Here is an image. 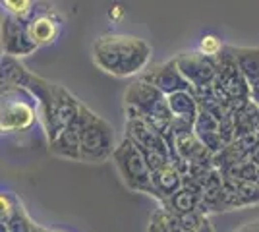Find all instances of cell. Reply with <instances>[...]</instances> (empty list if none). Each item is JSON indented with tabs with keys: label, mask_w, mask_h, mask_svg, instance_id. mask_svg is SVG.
Listing matches in <instances>:
<instances>
[{
	"label": "cell",
	"mask_w": 259,
	"mask_h": 232,
	"mask_svg": "<svg viewBox=\"0 0 259 232\" xmlns=\"http://www.w3.org/2000/svg\"><path fill=\"white\" fill-rule=\"evenodd\" d=\"M27 33L37 47H49L58 39L60 33V22L54 16V12H37L25 22Z\"/></svg>",
	"instance_id": "8fae6325"
},
{
	"label": "cell",
	"mask_w": 259,
	"mask_h": 232,
	"mask_svg": "<svg viewBox=\"0 0 259 232\" xmlns=\"http://www.w3.org/2000/svg\"><path fill=\"white\" fill-rule=\"evenodd\" d=\"M201 55L209 56V58H217L225 51V44L221 43V39L217 35H203L201 41H199V49H197Z\"/></svg>",
	"instance_id": "ffe728a7"
},
{
	"label": "cell",
	"mask_w": 259,
	"mask_h": 232,
	"mask_svg": "<svg viewBox=\"0 0 259 232\" xmlns=\"http://www.w3.org/2000/svg\"><path fill=\"white\" fill-rule=\"evenodd\" d=\"M76 126L79 132L81 163H105L112 159V153L116 149L114 130L105 118H101L97 112L81 103Z\"/></svg>",
	"instance_id": "3957f363"
},
{
	"label": "cell",
	"mask_w": 259,
	"mask_h": 232,
	"mask_svg": "<svg viewBox=\"0 0 259 232\" xmlns=\"http://www.w3.org/2000/svg\"><path fill=\"white\" fill-rule=\"evenodd\" d=\"M147 232H182V228L178 226L174 213L161 205L159 209L153 211L149 224H147Z\"/></svg>",
	"instance_id": "e0dca14e"
},
{
	"label": "cell",
	"mask_w": 259,
	"mask_h": 232,
	"mask_svg": "<svg viewBox=\"0 0 259 232\" xmlns=\"http://www.w3.org/2000/svg\"><path fill=\"white\" fill-rule=\"evenodd\" d=\"M53 232H64V230H53Z\"/></svg>",
	"instance_id": "cb8c5ba5"
},
{
	"label": "cell",
	"mask_w": 259,
	"mask_h": 232,
	"mask_svg": "<svg viewBox=\"0 0 259 232\" xmlns=\"http://www.w3.org/2000/svg\"><path fill=\"white\" fill-rule=\"evenodd\" d=\"M49 151L60 159L68 161H79L81 163V149H79V132L76 122L66 128L62 133H58L53 142H49Z\"/></svg>",
	"instance_id": "5bb4252c"
},
{
	"label": "cell",
	"mask_w": 259,
	"mask_h": 232,
	"mask_svg": "<svg viewBox=\"0 0 259 232\" xmlns=\"http://www.w3.org/2000/svg\"><path fill=\"white\" fill-rule=\"evenodd\" d=\"M255 130H259V107L249 101L248 105L234 111V133L236 137H242Z\"/></svg>",
	"instance_id": "2e32d148"
},
{
	"label": "cell",
	"mask_w": 259,
	"mask_h": 232,
	"mask_svg": "<svg viewBox=\"0 0 259 232\" xmlns=\"http://www.w3.org/2000/svg\"><path fill=\"white\" fill-rule=\"evenodd\" d=\"M151 182H153V198L159 199V203H162V201H166L168 198H172L174 194L184 186V174L174 163H168V165L153 170Z\"/></svg>",
	"instance_id": "7c38bea8"
},
{
	"label": "cell",
	"mask_w": 259,
	"mask_h": 232,
	"mask_svg": "<svg viewBox=\"0 0 259 232\" xmlns=\"http://www.w3.org/2000/svg\"><path fill=\"white\" fill-rule=\"evenodd\" d=\"M39 47L33 43L25 22L14 18L10 14L2 16V51L6 56L22 58V56L31 55Z\"/></svg>",
	"instance_id": "30bf717a"
},
{
	"label": "cell",
	"mask_w": 259,
	"mask_h": 232,
	"mask_svg": "<svg viewBox=\"0 0 259 232\" xmlns=\"http://www.w3.org/2000/svg\"><path fill=\"white\" fill-rule=\"evenodd\" d=\"M0 224H4L8 228V232H33L37 222L31 221V217L27 215V211L23 207L22 199H18L12 217L6 222H0Z\"/></svg>",
	"instance_id": "ac0fdd59"
},
{
	"label": "cell",
	"mask_w": 259,
	"mask_h": 232,
	"mask_svg": "<svg viewBox=\"0 0 259 232\" xmlns=\"http://www.w3.org/2000/svg\"><path fill=\"white\" fill-rule=\"evenodd\" d=\"M81 109V101L74 97L64 85L54 83V101L51 111L41 118V126L47 135V142H53L58 133H62L66 128H70L76 122Z\"/></svg>",
	"instance_id": "52a82bcc"
},
{
	"label": "cell",
	"mask_w": 259,
	"mask_h": 232,
	"mask_svg": "<svg viewBox=\"0 0 259 232\" xmlns=\"http://www.w3.org/2000/svg\"><path fill=\"white\" fill-rule=\"evenodd\" d=\"M236 232H259V221L246 222V224H244V226H240Z\"/></svg>",
	"instance_id": "7402d4cb"
},
{
	"label": "cell",
	"mask_w": 259,
	"mask_h": 232,
	"mask_svg": "<svg viewBox=\"0 0 259 232\" xmlns=\"http://www.w3.org/2000/svg\"><path fill=\"white\" fill-rule=\"evenodd\" d=\"M140 77L149 81L151 85H155L164 95H170V93H176V91H194L192 83L180 72L176 58L164 60V62L155 64L151 68H145Z\"/></svg>",
	"instance_id": "9c48e42d"
},
{
	"label": "cell",
	"mask_w": 259,
	"mask_h": 232,
	"mask_svg": "<svg viewBox=\"0 0 259 232\" xmlns=\"http://www.w3.org/2000/svg\"><path fill=\"white\" fill-rule=\"evenodd\" d=\"M93 62L99 70L114 77H132L143 74L151 60V47L136 35L107 33L95 39Z\"/></svg>",
	"instance_id": "6da1fadb"
},
{
	"label": "cell",
	"mask_w": 259,
	"mask_h": 232,
	"mask_svg": "<svg viewBox=\"0 0 259 232\" xmlns=\"http://www.w3.org/2000/svg\"><path fill=\"white\" fill-rule=\"evenodd\" d=\"M126 137H130L143 151L147 163L151 166V172L168 163H174L168 140L159 130H155L149 122L130 118L126 122Z\"/></svg>",
	"instance_id": "5b68a950"
},
{
	"label": "cell",
	"mask_w": 259,
	"mask_h": 232,
	"mask_svg": "<svg viewBox=\"0 0 259 232\" xmlns=\"http://www.w3.org/2000/svg\"><path fill=\"white\" fill-rule=\"evenodd\" d=\"M249 99H251V103H255L259 107V79L253 81V83H249Z\"/></svg>",
	"instance_id": "44dd1931"
},
{
	"label": "cell",
	"mask_w": 259,
	"mask_h": 232,
	"mask_svg": "<svg viewBox=\"0 0 259 232\" xmlns=\"http://www.w3.org/2000/svg\"><path fill=\"white\" fill-rule=\"evenodd\" d=\"M22 89L2 85V112H0V130L4 133L29 130L39 118V109L29 95L22 99Z\"/></svg>",
	"instance_id": "8992f818"
},
{
	"label": "cell",
	"mask_w": 259,
	"mask_h": 232,
	"mask_svg": "<svg viewBox=\"0 0 259 232\" xmlns=\"http://www.w3.org/2000/svg\"><path fill=\"white\" fill-rule=\"evenodd\" d=\"M112 163L124 180V184L132 192L153 196L151 166L147 163L143 151L130 137L124 135V140L116 145V149L112 153Z\"/></svg>",
	"instance_id": "277c9868"
},
{
	"label": "cell",
	"mask_w": 259,
	"mask_h": 232,
	"mask_svg": "<svg viewBox=\"0 0 259 232\" xmlns=\"http://www.w3.org/2000/svg\"><path fill=\"white\" fill-rule=\"evenodd\" d=\"M2 8L6 14L27 22L35 14V0H2Z\"/></svg>",
	"instance_id": "d6986e66"
},
{
	"label": "cell",
	"mask_w": 259,
	"mask_h": 232,
	"mask_svg": "<svg viewBox=\"0 0 259 232\" xmlns=\"http://www.w3.org/2000/svg\"><path fill=\"white\" fill-rule=\"evenodd\" d=\"M178 68L184 77L192 83L194 91H201L213 85L217 77V60L201 55L199 51L194 53H180L176 56Z\"/></svg>",
	"instance_id": "ba28073f"
},
{
	"label": "cell",
	"mask_w": 259,
	"mask_h": 232,
	"mask_svg": "<svg viewBox=\"0 0 259 232\" xmlns=\"http://www.w3.org/2000/svg\"><path fill=\"white\" fill-rule=\"evenodd\" d=\"M124 109H126L128 120L138 118V120L149 122L164 137L172 133L174 116L168 107L166 95L151 85L149 81L140 77L130 83L124 93Z\"/></svg>",
	"instance_id": "7a4b0ae2"
},
{
	"label": "cell",
	"mask_w": 259,
	"mask_h": 232,
	"mask_svg": "<svg viewBox=\"0 0 259 232\" xmlns=\"http://www.w3.org/2000/svg\"><path fill=\"white\" fill-rule=\"evenodd\" d=\"M192 232H215V230H213V224H211V221H209V217H207L205 221L201 222V224H199L197 228H194Z\"/></svg>",
	"instance_id": "603a6c76"
},
{
	"label": "cell",
	"mask_w": 259,
	"mask_h": 232,
	"mask_svg": "<svg viewBox=\"0 0 259 232\" xmlns=\"http://www.w3.org/2000/svg\"><path fill=\"white\" fill-rule=\"evenodd\" d=\"M240 72L249 83L259 79V47H230Z\"/></svg>",
	"instance_id": "9a60e30c"
},
{
	"label": "cell",
	"mask_w": 259,
	"mask_h": 232,
	"mask_svg": "<svg viewBox=\"0 0 259 232\" xmlns=\"http://www.w3.org/2000/svg\"><path fill=\"white\" fill-rule=\"evenodd\" d=\"M166 101H168L174 120L195 126V120L199 116V109H201L195 91H176V93L166 95Z\"/></svg>",
	"instance_id": "4fadbf2b"
}]
</instances>
